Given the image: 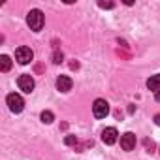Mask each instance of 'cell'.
<instances>
[{"label": "cell", "mask_w": 160, "mask_h": 160, "mask_svg": "<svg viewBox=\"0 0 160 160\" xmlns=\"http://www.w3.org/2000/svg\"><path fill=\"white\" fill-rule=\"evenodd\" d=\"M98 6H100V8H106V10H111L115 4H113V2H98Z\"/></svg>", "instance_id": "obj_14"}, {"label": "cell", "mask_w": 160, "mask_h": 160, "mask_svg": "<svg viewBox=\"0 0 160 160\" xmlns=\"http://www.w3.org/2000/svg\"><path fill=\"white\" fill-rule=\"evenodd\" d=\"M64 143H66V145H75V143H77V138H75V136H68V138L64 139Z\"/></svg>", "instance_id": "obj_13"}, {"label": "cell", "mask_w": 160, "mask_h": 160, "mask_svg": "<svg viewBox=\"0 0 160 160\" xmlns=\"http://www.w3.org/2000/svg\"><path fill=\"white\" fill-rule=\"evenodd\" d=\"M121 147L124 151H132L136 147V136L132 132H126L124 136H121Z\"/></svg>", "instance_id": "obj_6"}, {"label": "cell", "mask_w": 160, "mask_h": 160, "mask_svg": "<svg viewBox=\"0 0 160 160\" xmlns=\"http://www.w3.org/2000/svg\"><path fill=\"white\" fill-rule=\"evenodd\" d=\"M154 98H156V100L160 102V91H156V92H154Z\"/></svg>", "instance_id": "obj_17"}, {"label": "cell", "mask_w": 160, "mask_h": 160, "mask_svg": "<svg viewBox=\"0 0 160 160\" xmlns=\"http://www.w3.org/2000/svg\"><path fill=\"white\" fill-rule=\"evenodd\" d=\"M147 87H149V91H160V73H156V75H152L149 81H147Z\"/></svg>", "instance_id": "obj_9"}, {"label": "cell", "mask_w": 160, "mask_h": 160, "mask_svg": "<svg viewBox=\"0 0 160 160\" xmlns=\"http://www.w3.org/2000/svg\"><path fill=\"white\" fill-rule=\"evenodd\" d=\"M145 147H147V149H149V151H152V147H154V143H152V141H149V139H147V141H145Z\"/></svg>", "instance_id": "obj_15"}, {"label": "cell", "mask_w": 160, "mask_h": 160, "mask_svg": "<svg viewBox=\"0 0 160 160\" xmlns=\"http://www.w3.org/2000/svg\"><path fill=\"white\" fill-rule=\"evenodd\" d=\"M10 68H12L10 57L8 55H2V57H0V70H2V72H10Z\"/></svg>", "instance_id": "obj_10"}, {"label": "cell", "mask_w": 160, "mask_h": 160, "mask_svg": "<svg viewBox=\"0 0 160 160\" xmlns=\"http://www.w3.org/2000/svg\"><path fill=\"white\" fill-rule=\"evenodd\" d=\"M53 119H55V115H53L51 111H42V121H43L45 124H49V122H53Z\"/></svg>", "instance_id": "obj_11"}, {"label": "cell", "mask_w": 160, "mask_h": 160, "mask_svg": "<svg viewBox=\"0 0 160 160\" xmlns=\"http://www.w3.org/2000/svg\"><path fill=\"white\" fill-rule=\"evenodd\" d=\"M57 89L60 92H68L72 89V79L68 75H58V79H57Z\"/></svg>", "instance_id": "obj_8"}, {"label": "cell", "mask_w": 160, "mask_h": 160, "mask_svg": "<svg viewBox=\"0 0 160 160\" xmlns=\"http://www.w3.org/2000/svg\"><path fill=\"white\" fill-rule=\"evenodd\" d=\"M92 113H94L96 119H104V117H108V113H109V104H108L106 100H102V98L94 100V104H92Z\"/></svg>", "instance_id": "obj_3"}, {"label": "cell", "mask_w": 160, "mask_h": 160, "mask_svg": "<svg viewBox=\"0 0 160 160\" xmlns=\"http://www.w3.org/2000/svg\"><path fill=\"white\" fill-rule=\"evenodd\" d=\"M27 23L34 32H40L43 28V13L40 10H30L27 15Z\"/></svg>", "instance_id": "obj_1"}, {"label": "cell", "mask_w": 160, "mask_h": 160, "mask_svg": "<svg viewBox=\"0 0 160 160\" xmlns=\"http://www.w3.org/2000/svg\"><path fill=\"white\" fill-rule=\"evenodd\" d=\"M117 136H119V134H117V130L109 126V128H106V130L102 132V141H104L106 145H113V143L117 141Z\"/></svg>", "instance_id": "obj_7"}, {"label": "cell", "mask_w": 160, "mask_h": 160, "mask_svg": "<svg viewBox=\"0 0 160 160\" xmlns=\"http://www.w3.org/2000/svg\"><path fill=\"white\" fill-rule=\"evenodd\" d=\"M15 58H17L19 64H28V62H32L34 53H32L30 47H19V49L15 51Z\"/></svg>", "instance_id": "obj_5"}, {"label": "cell", "mask_w": 160, "mask_h": 160, "mask_svg": "<svg viewBox=\"0 0 160 160\" xmlns=\"http://www.w3.org/2000/svg\"><path fill=\"white\" fill-rule=\"evenodd\" d=\"M6 102H8L10 111H13V113H21V111H23V108H25V100L21 98V94H15V92L8 94Z\"/></svg>", "instance_id": "obj_2"}, {"label": "cell", "mask_w": 160, "mask_h": 160, "mask_svg": "<svg viewBox=\"0 0 160 160\" xmlns=\"http://www.w3.org/2000/svg\"><path fill=\"white\" fill-rule=\"evenodd\" d=\"M62 58H64V55H62L60 51H55V53H53V62H55V64H60Z\"/></svg>", "instance_id": "obj_12"}, {"label": "cell", "mask_w": 160, "mask_h": 160, "mask_svg": "<svg viewBox=\"0 0 160 160\" xmlns=\"http://www.w3.org/2000/svg\"><path fill=\"white\" fill-rule=\"evenodd\" d=\"M154 122H156V124H158V126H160V113H158V115H156V117H154Z\"/></svg>", "instance_id": "obj_16"}, {"label": "cell", "mask_w": 160, "mask_h": 160, "mask_svg": "<svg viewBox=\"0 0 160 160\" xmlns=\"http://www.w3.org/2000/svg\"><path fill=\"white\" fill-rule=\"evenodd\" d=\"M17 85H19V89H21L23 92L30 94V92L34 91V79H32V75H28V73H25V75H19V79H17Z\"/></svg>", "instance_id": "obj_4"}]
</instances>
